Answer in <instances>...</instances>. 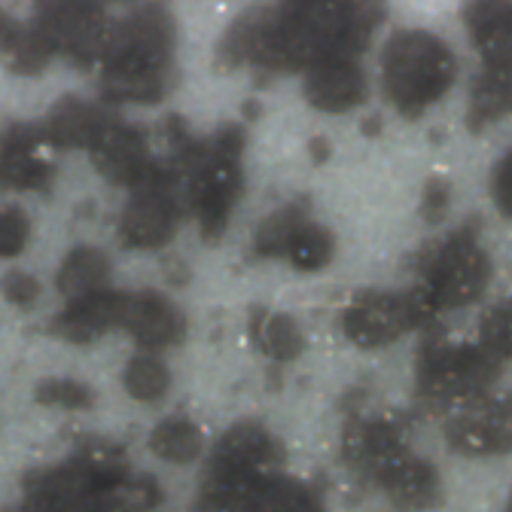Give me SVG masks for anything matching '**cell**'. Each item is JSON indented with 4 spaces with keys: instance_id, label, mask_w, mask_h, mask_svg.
Returning <instances> with one entry per match:
<instances>
[{
    "instance_id": "8992f818",
    "label": "cell",
    "mask_w": 512,
    "mask_h": 512,
    "mask_svg": "<svg viewBox=\"0 0 512 512\" xmlns=\"http://www.w3.org/2000/svg\"><path fill=\"white\" fill-rule=\"evenodd\" d=\"M491 281V260L473 229H458L439 241L424 260L418 293L433 314L473 305Z\"/></svg>"
},
{
    "instance_id": "cb8c5ba5",
    "label": "cell",
    "mask_w": 512,
    "mask_h": 512,
    "mask_svg": "<svg viewBox=\"0 0 512 512\" xmlns=\"http://www.w3.org/2000/svg\"><path fill=\"white\" fill-rule=\"evenodd\" d=\"M509 113H512V77L485 68L470 92V113H467L470 132H482V128H488L491 122Z\"/></svg>"
},
{
    "instance_id": "7402d4cb",
    "label": "cell",
    "mask_w": 512,
    "mask_h": 512,
    "mask_svg": "<svg viewBox=\"0 0 512 512\" xmlns=\"http://www.w3.org/2000/svg\"><path fill=\"white\" fill-rule=\"evenodd\" d=\"M250 336H253V345L266 357L281 360V363L296 360L305 351V333L299 330V324L290 314H281V311H266V308L253 311Z\"/></svg>"
},
{
    "instance_id": "52a82bcc",
    "label": "cell",
    "mask_w": 512,
    "mask_h": 512,
    "mask_svg": "<svg viewBox=\"0 0 512 512\" xmlns=\"http://www.w3.org/2000/svg\"><path fill=\"white\" fill-rule=\"evenodd\" d=\"M500 363L479 345H452L433 339L421 348L415 378L418 394L433 403H470L485 397Z\"/></svg>"
},
{
    "instance_id": "9a60e30c",
    "label": "cell",
    "mask_w": 512,
    "mask_h": 512,
    "mask_svg": "<svg viewBox=\"0 0 512 512\" xmlns=\"http://www.w3.org/2000/svg\"><path fill=\"white\" fill-rule=\"evenodd\" d=\"M122 330L147 351H162L186 336V314L168 296L156 290L128 293Z\"/></svg>"
},
{
    "instance_id": "5bb4252c",
    "label": "cell",
    "mask_w": 512,
    "mask_h": 512,
    "mask_svg": "<svg viewBox=\"0 0 512 512\" xmlns=\"http://www.w3.org/2000/svg\"><path fill=\"white\" fill-rule=\"evenodd\" d=\"M302 95L314 110L348 113L366 101L369 86L357 58H324L305 71Z\"/></svg>"
},
{
    "instance_id": "30bf717a",
    "label": "cell",
    "mask_w": 512,
    "mask_h": 512,
    "mask_svg": "<svg viewBox=\"0 0 512 512\" xmlns=\"http://www.w3.org/2000/svg\"><path fill=\"white\" fill-rule=\"evenodd\" d=\"M34 28L55 55H68L74 64L101 61L113 34V22L107 19L101 4H77V0L40 4Z\"/></svg>"
},
{
    "instance_id": "e575fe53",
    "label": "cell",
    "mask_w": 512,
    "mask_h": 512,
    "mask_svg": "<svg viewBox=\"0 0 512 512\" xmlns=\"http://www.w3.org/2000/svg\"><path fill=\"white\" fill-rule=\"evenodd\" d=\"M448 202H452V189H448V183L430 180L427 189H424V217H427L430 223H439V220L445 217Z\"/></svg>"
},
{
    "instance_id": "f1b7e54d",
    "label": "cell",
    "mask_w": 512,
    "mask_h": 512,
    "mask_svg": "<svg viewBox=\"0 0 512 512\" xmlns=\"http://www.w3.org/2000/svg\"><path fill=\"white\" fill-rule=\"evenodd\" d=\"M479 348L497 363L512 360V296L485 311L479 324Z\"/></svg>"
},
{
    "instance_id": "6da1fadb",
    "label": "cell",
    "mask_w": 512,
    "mask_h": 512,
    "mask_svg": "<svg viewBox=\"0 0 512 512\" xmlns=\"http://www.w3.org/2000/svg\"><path fill=\"white\" fill-rule=\"evenodd\" d=\"M381 19L384 10L375 4H284L241 16L226 31L220 58L305 74L324 58H357Z\"/></svg>"
},
{
    "instance_id": "83f0119b",
    "label": "cell",
    "mask_w": 512,
    "mask_h": 512,
    "mask_svg": "<svg viewBox=\"0 0 512 512\" xmlns=\"http://www.w3.org/2000/svg\"><path fill=\"white\" fill-rule=\"evenodd\" d=\"M0 43H4V52L10 58V68L16 74H40L49 58L55 55L52 46L40 37V31L31 25V28H19L13 25L4 37H0Z\"/></svg>"
},
{
    "instance_id": "e0dca14e",
    "label": "cell",
    "mask_w": 512,
    "mask_h": 512,
    "mask_svg": "<svg viewBox=\"0 0 512 512\" xmlns=\"http://www.w3.org/2000/svg\"><path fill=\"white\" fill-rule=\"evenodd\" d=\"M107 122H110V113H104L101 107H95L77 95H68L52 107V113L43 122V132L52 147L92 150V144L98 141Z\"/></svg>"
},
{
    "instance_id": "3957f363",
    "label": "cell",
    "mask_w": 512,
    "mask_h": 512,
    "mask_svg": "<svg viewBox=\"0 0 512 512\" xmlns=\"http://www.w3.org/2000/svg\"><path fill=\"white\" fill-rule=\"evenodd\" d=\"M281 461V442L269 433V427L256 421L232 424L208 458L202 506L208 512L250 509L272 482L281 479Z\"/></svg>"
},
{
    "instance_id": "44dd1931",
    "label": "cell",
    "mask_w": 512,
    "mask_h": 512,
    "mask_svg": "<svg viewBox=\"0 0 512 512\" xmlns=\"http://www.w3.org/2000/svg\"><path fill=\"white\" fill-rule=\"evenodd\" d=\"M378 479H381L384 491H388L400 506H409V509H421V506L433 503L439 494L436 470L409 452L403 458H397L384 473H378Z\"/></svg>"
},
{
    "instance_id": "d6986e66",
    "label": "cell",
    "mask_w": 512,
    "mask_h": 512,
    "mask_svg": "<svg viewBox=\"0 0 512 512\" xmlns=\"http://www.w3.org/2000/svg\"><path fill=\"white\" fill-rule=\"evenodd\" d=\"M345 452L354 464H360L378 476L397 458H403L409 448H406L397 424L384 421V418H360L345 433Z\"/></svg>"
},
{
    "instance_id": "836d02e7",
    "label": "cell",
    "mask_w": 512,
    "mask_h": 512,
    "mask_svg": "<svg viewBox=\"0 0 512 512\" xmlns=\"http://www.w3.org/2000/svg\"><path fill=\"white\" fill-rule=\"evenodd\" d=\"M491 196L497 208L512 217V153H506L491 174Z\"/></svg>"
},
{
    "instance_id": "ac0fdd59",
    "label": "cell",
    "mask_w": 512,
    "mask_h": 512,
    "mask_svg": "<svg viewBox=\"0 0 512 512\" xmlns=\"http://www.w3.org/2000/svg\"><path fill=\"white\" fill-rule=\"evenodd\" d=\"M467 31L488 71L512 77V4H473L467 7Z\"/></svg>"
},
{
    "instance_id": "484cf974",
    "label": "cell",
    "mask_w": 512,
    "mask_h": 512,
    "mask_svg": "<svg viewBox=\"0 0 512 512\" xmlns=\"http://www.w3.org/2000/svg\"><path fill=\"white\" fill-rule=\"evenodd\" d=\"M122 384L132 400L138 403H156L168 394L171 388V372L162 357L156 354H135L125 363Z\"/></svg>"
},
{
    "instance_id": "f546056e",
    "label": "cell",
    "mask_w": 512,
    "mask_h": 512,
    "mask_svg": "<svg viewBox=\"0 0 512 512\" xmlns=\"http://www.w3.org/2000/svg\"><path fill=\"white\" fill-rule=\"evenodd\" d=\"M250 512H324V509H320L317 497L305 485L278 479L260 494V500L250 506Z\"/></svg>"
},
{
    "instance_id": "2e32d148",
    "label": "cell",
    "mask_w": 512,
    "mask_h": 512,
    "mask_svg": "<svg viewBox=\"0 0 512 512\" xmlns=\"http://www.w3.org/2000/svg\"><path fill=\"white\" fill-rule=\"evenodd\" d=\"M128 293L104 290L77 302H68L52 320V330L74 345H89L113 327H122Z\"/></svg>"
},
{
    "instance_id": "4dcf8cb0",
    "label": "cell",
    "mask_w": 512,
    "mask_h": 512,
    "mask_svg": "<svg viewBox=\"0 0 512 512\" xmlns=\"http://www.w3.org/2000/svg\"><path fill=\"white\" fill-rule=\"evenodd\" d=\"M34 400L40 406H55V409H89L95 394L77 378H46L37 384Z\"/></svg>"
},
{
    "instance_id": "4316f807",
    "label": "cell",
    "mask_w": 512,
    "mask_h": 512,
    "mask_svg": "<svg viewBox=\"0 0 512 512\" xmlns=\"http://www.w3.org/2000/svg\"><path fill=\"white\" fill-rule=\"evenodd\" d=\"M333 253H336L333 232L327 226L314 223V220H305L287 247V260L299 272H320L333 263Z\"/></svg>"
},
{
    "instance_id": "277c9868",
    "label": "cell",
    "mask_w": 512,
    "mask_h": 512,
    "mask_svg": "<svg viewBox=\"0 0 512 512\" xmlns=\"http://www.w3.org/2000/svg\"><path fill=\"white\" fill-rule=\"evenodd\" d=\"M244 128L223 125L208 141H199L183 174L186 208L196 211L202 238L217 241L241 199L244 189Z\"/></svg>"
},
{
    "instance_id": "5b68a950",
    "label": "cell",
    "mask_w": 512,
    "mask_h": 512,
    "mask_svg": "<svg viewBox=\"0 0 512 512\" xmlns=\"http://www.w3.org/2000/svg\"><path fill=\"white\" fill-rule=\"evenodd\" d=\"M458 77L455 52L442 37L430 31H400L381 52V86L391 104L418 116L436 104Z\"/></svg>"
},
{
    "instance_id": "d590c367",
    "label": "cell",
    "mask_w": 512,
    "mask_h": 512,
    "mask_svg": "<svg viewBox=\"0 0 512 512\" xmlns=\"http://www.w3.org/2000/svg\"><path fill=\"white\" fill-rule=\"evenodd\" d=\"M311 153H314V162H324L330 156V144L324 141H311Z\"/></svg>"
},
{
    "instance_id": "7c38bea8",
    "label": "cell",
    "mask_w": 512,
    "mask_h": 512,
    "mask_svg": "<svg viewBox=\"0 0 512 512\" xmlns=\"http://www.w3.org/2000/svg\"><path fill=\"white\" fill-rule=\"evenodd\" d=\"M89 153L104 180L128 189L141 186L159 165L141 128L128 125L116 116H110V122L104 125V132L98 135Z\"/></svg>"
},
{
    "instance_id": "d4e9b609",
    "label": "cell",
    "mask_w": 512,
    "mask_h": 512,
    "mask_svg": "<svg viewBox=\"0 0 512 512\" xmlns=\"http://www.w3.org/2000/svg\"><path fill=\"white\" fill-rule=\"evenodd\" d=\"M311 220L308 217V205L305 202H290L284 208H278L275 214H269L260 229H256L253 235V250L266 256V260H272V256H287V247L296 235V229Z\"/></svg>"
},
{
    "instance_id": "603a6c76",
    "label": "cell",
    "mask_w": 512,
    "mask_h": 512,
    "mask_svg": "<svg viewBox=\"0 0 512 512\" xmlns=\"http://www.w3.org/2000/svg\"><path fill=\"white\" fill-rule=\"evenodd\" d=\"M202 448H205L202 430L186 415H168L150 433V452L162 461H171V464L196 461L202 455Z\"/></svg>"
},
{
    "instance_id": "8d00e7d4",
    "label": "cell",
    "mask_w": 512,
    "mask_h": 512,
    "mask_svg": "<svg viewBox=\"0 0 512 512\" xmlns=\"http://www.w3.org/2000/svg\"><path fill=\"white\" fill-rule=\"evenodd\" d=\"M10 28H13V22H10V19H7L4 13H0V37H4V34L10 31Z\"/></svg>"
},
{
    "instance_id": "8fae6325",
    "label": "cell",
    "mask_w": 512,
    "mask_h": 512,
    "mask_svg": "<svg viewBox=\"0 0 512 512\" xmlns=\"http://www.w3.org/2000/svg\"><path fill=\"white\" fill-rule=\"evenodd\" d=\"M445 436L461 455H506L512 448V400L479 397L458 406Z\"/></svg>"
},
{
    "instance_id": "1f68e13d",
    "label": "cell",
    "mask_w": 512,
    "mask_h": 512,
    "mask_svg": "<svg viewBox=\"0 0 512 512\" xmlns=\"http://www.w3.org/2000/svg\"><path fill=\"white\" fill-rule=\"evenodd\" d=\"M31 238V220L22 208H0V260H10L25 250Z\"/></svg>"
},
{
    "instance_id": "4fadbf2b",
    "label": "cell",
    "mask_w": 512,
    "mask_h": 512,
    "mask_svg": "<svg viewBox=\"0 0 512 512\" xmlns=\"http://www.w3.org/2000/svg\"><path fill=\"white\" fill-rule=\"evenodd\" d=\"M43 141V125L13 122L0 132V186L46 189L52 183L55 165L40 153Z\"/></svg>"
},
{
    "instance_id": "ba28073f",
    "label": "cell",
    "mask_w": 512,
    "mask_h": 512,
    "mask_svg": "<svg viewBox=\"0 0 512 512\" xmlns=\"http://www.w3.org/2000/svg\"><path fill=\"white\" fill-rule=\"evenodd\" d=\"M186 199L183 183L168 162H159L156 171L132 189L122 217H119V241L132 250H159L165 247L183 217Z\"/></svg>"
},
{
    "instance_id": "d6a6232c",
    "label": "cell",
    "mask_w": 512,
    "mask_h": 512,
    "mask_svg": "<svg viewBox=\"0 0 512 512\" xmlns=\"http://www.w3.org/2000/svg\"><path fill=\"white\" fill-rule=\"evenodd\" d=\"M0 290H4L7 302H13L19 308L34 305L37 296H40V284L28 272H10V275H4V281H0Z\"/></svg>"
},
{
    "instance_id": "ffe728a7",
    "label": "cell",
    "mask_w": 512,
    "mask_h": 512,
    "mask_svg": "<svg viewBox=\"0 0 512 512\" xmlns=\"http://www.w3.org/2000/svg\"><path fill=\"white\" fill-rule=\"evenodd\" d=\"M110 275H113V266H110L104 250L77 247V250H71L68 256H64V263L58 266L55 287L68 302H77V299L104 293Z\"/></svg>"
},
{
    "instance_id": "7a4b0ae2",
    "label": "cell",
    "mask_w": 512,
    "mask_h": 512,
    "mask_svg": "<svg viewBox=\"0 0 512 512\" xmlns=\"http://www.w3.org/2000/svg\"><path fill=\"white\" fill-rule=\"evenodd\" d=\"M177 25L165 7H141L113 25L101 58V92L110 104H156L174 80Z\"/></svg>"
},
{
    "instance_id": "9c48e42d",
    "label": "cell",
    "mask_w": 512,
    "mask_h": 512,
    "mask_svg": "<svg viewBox=\"0 0 512 512\" xmlns=\"http://www.w3.org/2000/svg\"><path fill=\"white\" fill-rule=\"evenodd\" d=\"M433 317L430 305L418 290L412 293H363L357 296L345 314L342 330L357 348H384L406 336L409 330L424 327Z\"/></svg>"
}]
</instances>
